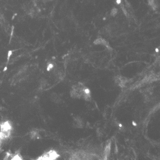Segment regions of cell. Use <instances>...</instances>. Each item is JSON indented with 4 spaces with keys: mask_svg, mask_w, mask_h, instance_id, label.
I'll return each instance as SVG.
<instances>
[{
    "mask_svg": "<svg viewBox=\"0 0 160 160\" xmlns=\"http://www.w3.org/2000/svg\"><path fill=\"white\" fill-rule=\"evenodd\" d=\"M31 136H32V138H37L38 137V132L37 131H32V132H31Z\"/></svg>",
    "mask_w": 160,
    "mask_h": 160,
    "instance_id": "5",
    "label": "cell"
},
{
    "mask_svg": "<svg viewBox=\"0 0 160 160\" xmlns=\"http://www.w3.org/2000/svg\"><path fill=\"white\" fill-rule=\"evenodd\" d=\"M51 98H52V100L54 101V102H55L58 103L59 101H61V99L60 98V97L57 94H52Z\"/></svg>",
    "mask_w": 160,
    "mask_h": 160,
    "instance_id": "4",
    "label": "cell"
},
{
    "mask_svg": "<svg viewBox=\"0 0 160 160\" xmlns=\"http://www.w3.org/2000/svg\"><path fill=\"white\" fill-rule=\"evenodd\" d=\"M26 70H22V71H20L16 75H15V79L14 82H16V83L20 82L21 80H22L24 78V76H26Z\"/></svg>",
    "mask_w": 160,
    "mask_h": 160,
    "instance_id": "3",
    "label": "cell"
},
{
    "mask_svg": "<svg viewBox=\"0 0 160 160\" xmlns=\"http://www.w3.org/2000/svg\"><path fill=\"white\" fill-rule=\"evenodd\" d=\"M59 155L58 153L53 150H51L44 152L41 156H39L37 159L38 160H51V159H56Z\"/></svg>",
    "mask_w": 160,
    "mask_h": 160,
    "instance_id": "2",
    "label": "cell"
},
{
    "mask_svg": "<svg viewBox=\"0 0 160 160\" xmlns=\"http://www.w3.org/2000/svg\"><path fill=\"white\" fill-rule=\"evenodd\" d=\"M12 132V126L10 121H3L0 124V145L10 137Z\"/></svg>",
    "mask_w": 160,
    "mask_h": 160,
    "instance_id": "1",
    "label": "cell"
}]
</instances>
